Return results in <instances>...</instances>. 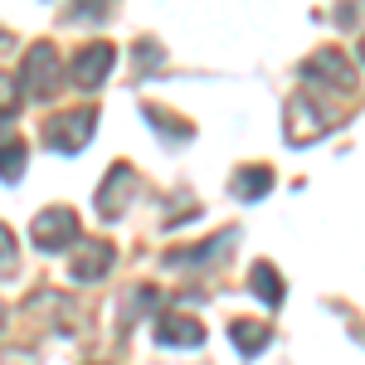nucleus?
Wrapping results in <instances>:
<instances>
[{
	"mask_svg": "<svg viewBox=\"0 0 365 365\" xmlns=\"http://www.w3.org/2000/svg\"><path fill=\"white\" fill-rule=\"evenodd\" d=\"M297 78H302V93H336V98H351L361 78H356V63L341 54V49H317V54L302 58V68H297Z\"/></svg>",
	"mask_w": 365,
	"mask_h": 365,
	"instance_id": "f257e3e1",
	"label": "nucleus"
},
{
	"mask_svg": "<svg viewBox=\"0 0 365 365\" xmlns=\"http://www.w3.org/2000/svg\"><path fill=\"white\" fill-rule=\"evenodd\" d=\"M29 239H34L39 253L78 249V244H83V239H78V215H73L68 205H49V210H39V215L29 220Z\"/></svg>",
	"mask_w": 365,
	"mask_h": 365,
	"instance_id": "f03ea898",
	"label": "nucleus"
},
{
	"mask_svg": "<svg viewBox=\"0 0 365 365\" xmlns=\"http://www.w3.org/2000/svg\"><path fill=\"white\" fill-rule=\"evenodd\" d=\"M98 132V113L93 108H73V113H58L44 122V146L49 151H63V156H78Z\"/></svg>",
	"mask_w": 365,
	"mask_h": 365,
	"instance_id": "7ed1b4c3",
	"label": "nucleus"
},
{
	"mask_svg": "<svg viewBox=\"0 0 365 365\" xmlns=\"http://www.w3.org/2000/svg\"><path fill=\"white\" fill-rule=\"evenodd\" d=\"M327 132H331V117L317 108V98L312 93H292V103L282 113V137H287V146H312V141H322Z\"/></svg>",
	"mask_w": 365,
	"mask_h": 365,
	"instance_id": "20e7f679",
	"label": "nucleus"
},
{
	"mask_svg": "<svg viewBox=\"0 0 365 365\" xmlns=\"http://www.w3.org/2000/svg\"><path fill=\"white\" fill-rule=\"evenodd\" d=\"M20 83L29 98H54L58 93V49L54 44H29V54L20 58Z\"/></svg>",
	"mask_w": 365,
	"mask_h": 365,
	"instance_id": "39448f33",
	"label": "nucleus"
},
{
	"mask_svg": "<svg viewBox=\"0 0 365 365\" xmlns=\"http://www.w3.org/2000/svg\"><path fill=\"white\" fill-rule=\"evenodd\" d=\"M137 190H141V175L127 166V161H113L108 180L98 185V215H103V220H122L127 205L137 200Z\"/></svg>",
	"mask_w": 365,
	"mask_h": 365,
	"instance_id": "423d86ee",
	"label": "nucleus"
},
{
	"mask_svg": "<svg viewBox=\"0 0 365 365\" xmlns=\"http://www.w3.org/2000/svg\"><path fill=\"white\" fill-rule=\"evenodd\" d=\"M113 63H117V49L103 44V39H93V44H83V49L73 54V63H68V83L83 88V93H93V88L113 73Z\"/></svg>",
	"mask_w": 365,
	"mask_h": 365,
	"instance_id": "0eeeda50",
	"label": "nucleus"
},
{
	"mask_svg": "<svg viewBox=\"0 0 365 365\" xmlns=\"http://www.w3.org/2000/svg\"><path fill=\"white\" fill-rule=\"evenodd\" d=\"M117 263V249L108 244V239H83L78 249H73V263H68V278L73 282H98L108 278Z\"/></svg>",
	"mask_w": 365,
	"mask_h": 365,
	"instance_id": "6e6552de",
	"label": "nucleus"
},
{
	"mask_svg": "<svg viewBox=\"0 0 365 365\" xmlns=\"http://www.w3.org/2000/svg\"><path fill=\"white\" fill-rule=\"evenodd\" d=\"M151 336H156V346L195 351V346H205V327H200L195 317H185V312H161V317L151 322Z\"/></svg>",
	"mask_w": 365,
	"mask_h": 365,
	"instance_id": "1a4fd4ad",
	"label": "nucleus"
},
{
	"mask_svg": "<svg viewBox=\"0 0 365 365\" xmlns=\"http://www.w3.org/2000/svg\"><path fill=\"white\" fill-rule=\"evenodd\" d=\"M234 239H239V234H234V229H225L220 239H210V244H200V249H170V253H166V263H170V268H190V263H215V258H225V253L234 249Z\"/></svg>",
	"mask_w": 365,
	"mask_h": 365,
	"instance_id": "9d476101",
	"label": "nucleus"
},
{
	"mask_svg": "<svg viewBox=\"0 0 365 365\" xmlns=\"http://www.w3.org/2000/svg\"><path fill=\"white\" fill-rule=\"evenodd\" d=\"M273 190V170L268 166H239L229 175V195L234 200H263Z\"/></svg>",
	"mask_w": 365,
	"mask_h": 365,
	"instance_id": "9b49d317",
	"label": "nucleus"
},
{
	"mask_svg": "<svg viewBox=\"0 0 365 365\" xmlns=\"http://www.w3.org/2000/svg\"><path fill=\"white\" fill-rule=\"evenodd\" d=\"M229 341L239 346V356H258L268 341H273V331H268V322H249V317H234L229 322Z\"/></svg>",
	"mask_w": 365,
	"mask_h": 365,
	"instance_id": "f8f14e48",
	"label": "nucleus"
},
{
	"mask_svg": "<svg viewBox=\"0 0 365 365\" xmlns=\"http://www.w3.org/2000/svg\"><path fill=\"white\" fill-rule=\"evenodd\" d=\"M249 287L258 292V302H263V307H278L282 292H287V287H282V278H278V268H273L268 258H258V263L249 268Z\"/></svg>",
	"mask_w": 365,
	"mask_h": 365,
	"instance_id": "ddd939ff",
	"label": "nucleus"
},
{
	"mask_svg": "<svg viewBox=\"0 0 365 365\" xmlns=\"http://www.w3.org/2000/svg\"><path fill=\"white\" fill-rule=\"evenodd\" d=\"M141 117H146V122H151V127H156V132H161L166 141H190V137H195V127H190L185 117L166 113L161 103H141Z\"/></svg>",
	"mask_w": 365,
	"mask_h": 365,
	"instance_id": "4468645a",
	"label": "nucleus"
},
{
	"mask_svg": "<svg viewBox=\"0 0 365 365\" xmlns=\"http://www.w3.org/2000/svg\"><path fill=\"white\" fill-rule=\"evenodd\" d=\"M5 185H20L25 175V141H15V127H5Z\"/></svg>",
	"mask_w": 365,
	"mask_h": 365,
	"instance_id": "2eb2a0df",
	"label": "nucleus"
},
{
	"mask_svg": "<svg viewBox=\"0 0 365 365\" xmlns=\"http://www.w3.org/2000/svg\"><path fill=\"white\" fill-rule=\"evenodd\" d=\"M0 239H5V244H0V249H5V278H15V234L0 229Z\"/></svg>",
	"mask_w": 365,
	"mask_h": 365,
	"instance_id": "dca6fc26",
	"label": "nucleus"
},
{
	"mask_svg": "<svg viewBox=\"0 0 365 365\" xmlns=\"http://www.w3.org/2000/svg\"><path fill=\"white\" fill-rule=\"evenodd\" d=\"M356 15H361L356 5H341V10H336V25H356Z\"/></svg>",
	"mask_w": 365,
	"mask_h": 365,
	"instance_id": "f3484780",
	"label": "nucleus"
},
{
	"mask_svg": "<svg viewBox=\"0 0 365 365\" xmlns=\"http://www.w3.org/2000/svg\"><path fill=\"white\" fill-rule=\"evenodd\" d=\"M356 58H361V63H365V34H361V44H356Z\"/></svg>",
	"mask_w": 365,
	"mask_h": 365,
	"instance_id": "a211bd4d",
	"label": "nucleus"
}]
</instances>
